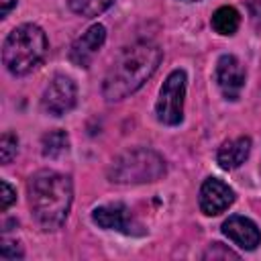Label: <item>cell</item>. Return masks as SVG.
<instances>
[{
    "label": "cell",
    "mask_w": 261,
    "mask_h": 261,
    "mask_svg": "<svg viewBox=\"0 0 261 261\" xmlns=\"http://www.w3.org/2000/svg\"><path fill=\"white\" fill-rule=\"evenodd\" d=\"M198 202H200V210L206 216H216V214L224 212L234 202V192L222 179L208 177V179H204V184L200 188Z\"/></svg>",
    "instance_id": "obj_8"
},
{
    "label": "cell",
    "mask_w": 261,
    "mask_h": 261,
    "mask_svg": "<svg viewBox=\"0 0 261 261\" xmlns=\"http://www.w3.org/2000/svg\"><path fill=\"white\" fill-rule=\"evenodd\" d=\"M216 86L226 100H237L245 88V67L234 55H222L216 61Z\"/></svg>",
    "instance_id": "obj_7"
},
{
    "label": "cell",
    "mask_w": 261,
    "mask_h": 261,
    "mask_svg": "<svg viewBox=\"0 0 261 261\" xmlns=\"http://www.w3.org/2000/svg\"><path fill=\"white\" fill-rule=\"evenodd\" d=\"M75 100H77V88H75L73 80L59 73L45 88L41 106L51 116H63L65 112H69L75 106Z\"/></svg>",
    "instance_id": "obj_6"
},
{
    "label": "cell",
    "mask_w": 261,
    "mask_h": 261,
    "mask_svg": "<svg viewBox=\"0 0 261 261\" xmlns=\"http://www.w3.org/2000/svg\"><path fill=\"white\" fill-rule=\"evenodd\" d=\"M114 0H67L69 8L86 18H94L98 14H102L104 10H108L112 6Z\"/></svg>",
    "instance_id": "obj_15"
},
{
    "label": "cell",
    "mask_w": 261,
    "mask_h": 261,
    "mask_svg": "<svg viewBox=\"0 0 261 261\" xmlns=\"http://www.w3.org/2000/svg\"><path fill=\"white\" fill-rule=\"evenodd\" d=\"M16 200V192L8 181H2V210H8L10 204Z\"/></svg>",
    "instance_id": "obj_19"
},
{
    "label": "cell",
    "mask_w": 261,
    "mask_h": 261,
    "mask_svg": "<svg viewBox=\"0 0 261 261\" xmlns=\"http://www.w3.org/2000/svg\"><path fill=\"white\" fill-rule=\"evenodd\" d=\"M14 6H16V0H0V14L6 16Z\"/></svg>",
    "instance_id": "obj_20"
},
{
    "label": "cell",
    "mask_w": 261,
    "mask_h": 261,
    "mask_svg": "<svg viewBox=\"0 0 261 261\" xmlns=\"http://www.w3.org/2000/svg\"><path fill=\"white\" fill-rule=\"evenodd\" d=\"M184 98H186V71L173 69L159 90L155 104L157 120L169 126H175L184 118Z\"/></svg>",
    "instance_id": "obj_5"
},
{
    "label": "cell",
    "mask_w": 261,
    "mask_h": 261,
    "mask_svg": "<svg viewBox=\"0 0 261 261\" xmlns=\"http://www.w3.org/2000/svg\"><path fill=\"white\" fill-rule=\"evenodd\" d=\"M16 149H18V139L12 133H4L2 139H0V159H2L4 165L14 159Z\"/></svg>",
    "instance_id": "obj_16"
},
{
    "label": "cell",
    "mask_w": 261,
    "mask_h": 261,
    "mask_svg": "<svg viewBox=\"0 0 261 261\" xmlns=\"http://www.w3.org/2000/svg\"><path fill=\"white\" fill-rule=\"evenodd\" d=\"M165 159L147 147L120 153L108 167V177L114 184H149L165 175Z\"/></svg>",
    "instance_id": "obj_4"
},
{
    "label": "cell",
    "mask_w": 261,
    "mask_h": 261,
    "mask_svg": "<svg viewBox=\"0 0 261 261\" xmlns=\"http://www.w3.org/2000/svg\"><path fill=\"white\" fill-rule=\"evenodd\" d=\"M163 51L151 41H139L124 47L104 75L102 96L108 102H118L137 92L159 67Z\"/></svg>",
    "instance_id": "obj_1"
},
{
    "label": "cell",
    "mask_w": 261,
    "mask_h": 261,
    "mask_svg": "<svg viewBox=\"0 0 261 261\" xmlns=\"http://www.w3.org/2000/svg\"><path fill=\"white\" fill-rule=\"evenodd\" d=\"M212 29L218 33V35H224V37H230L239 31V24H241V14L237 8L232 6H220L214 10L212 14V20H210Z\"/></svg>",
    "instance_id": "obj_13"
},
{
    "label": "cell",
    "mask_w": 261,
    "mask_h": 261,
    "mask_svg": "<svg viewBox=\"0 0 261 261\" xmlns=\"http://www.w3.org/2000/svg\"><path fill=\"white\" fill-rule=\"evenodd\" d=\"M22 255L24 253H22L20 245L14 243V241H4L2 247H0V257L2 259H20Z\"/></svg>",
    "instance_id": "obj_18"
},
{
    "label": "cell",
    "mask_w": 261,
    "mask_h": 261,
    "mask_svg": "<svg viewBox=\"0 0 261 261\" xmlns=\"http://www.w3.org/2000/svg\"><path fill=\"white\" fill-rule=\"evenodd\" d=\"M92 220L100 226V228H106V230H118V232H124V234H135L139 228L130 216V210L116 202V204H106V206H98L94 208L92 212Z\"/></svg>",
    "instance_id": "obj_9"
},
{
    "label": "cell",
    "mask_w": 261,
    "mask_h": 261,
    "mask_svg": "<svg viewBox=\"0 0 261 261\" xmlns=\"http://www.w3.org/2000/svg\"><path fill=\"white\" fill-rule=\"evenodd\" d=\"M204 259H239V255L230 249H226L222 243H212L208 251L204 253Z\"/></svg>",
    "instance_id": "obj_17"
},
{
    "label": "cell",
    "mask_w": 261,
    "mask_h": 261,
    "mask_svg": "<svg viewBox=\"0 0 261 261\" xmlns=\"http://www.w3.org/2000/svg\"><path fill=\"white\" fill-rule=\"evenodd\" d=\"M222 232L224 237H228L234 245H239L245 251H253L261 243V230L257 228V224L251 218H245L239 214L222 222Z\"/></svg>",
    "instance_id": "obj_11"
},
{
    "label": "cell",
    "mask_w": 261,
    "mask_h": 261,
    "mask_svg": "<svg viewBox=\"0 0 261 261\" xmlns=\"http://www.w3.org/2000/svg\"><path fill=\"white\" fill-rule=\"evenodd\" d=\"M29 206L43 230H57L71 208L73 186L71 179L53 169H41L31 175L27 184Z\"/></svg>",
    "instance_id": "obj_2"
},
{
    "label": "cell",
    "mask_w": 261,
    "mask_h": 261,
    "mask_svg": "<svg viewBox=\"0 0 261 261\" xmlns=\"http://www.w3.org/2000/svg\"><path fill=\"white\" fill-rule=\"evenodd\" d=\"M251 153V139L249 137H237L232 141H226L220 145L216 153V161L222 169H237L241 167Z\"/></svg>",
    "instance_id": "obj_12"
},
{
    "label": "cell",
    "mask_w": 261,
    "mask_h": 261,
    "mask_svg": "<svg viewBox=\"0 0 261 261\" xmlns=\"http://www.w3.org/2000/svg\"><path fill=\"white\" fill-rule=\"evenodd\" d=\"M181 2H198V0H181Z\"/></svg>",
    "instance_id": "obj_21"
},
{
    "label": "cell",
    "mask_w": 261,
    "mask_h": 261,
    "mask_svg": "<svg viewBox=\"0 0 261 261\" xmlns=\"http://www.w3.org/2000/svg\"><path fill=\"white\" fill-rule=\"evenodd\" d=\"M41 145H43V155L55 159V157L67 153V149H69V137H67L65 130H59V128L57 130H49L47 135H43Z\"/></svg>",
    "instance_id": "obj_14"
},
{
    "label": "cell",
    "mask_w": 261,
    "mask_h": 261,
    "mask_svg": "<svg viewBox=\"0 0 261 261\" xmlns=\"http://www.w3.org/2000/svg\"><path fill=\"white\" fill-rule=\"evenodd\" d=\"M104 41H106V29L102 24H92L82 37H77L71 43V49H69L71 63L80 67H88L96 57V53L100 51V47L104 45Z\"/></svg>",
    "instance_id": "obj_10"
},
{
    "label": "cell",
    "mask_w": 261,
    "mask_h": 261,
    "mask_svg": "<svg viewBox=\"0 0 261 261\" xmlns=\"http://www.w3.org/2000/svg\"><path fill=\"white\" fill-rule=\"evenodd\" d=\"M49 49L47 35L37 24H20L8 33L2 45V61L14 75L33 71L45 59Z\"/></svg>",
    "instance_id": "obj_3"
}]
</instances>
